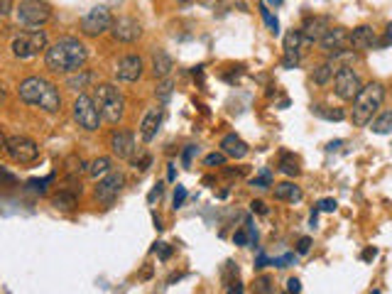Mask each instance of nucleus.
I'll return each mask as SVG.
<instances>
[{"label":"nucleus","mask_w":392,"mask_h":294,"mask_svg":"<svg viewBox=\"0 0 392 294\" xmlns=\"http://www.w3.org/2000/svg\"><path fill=\"white\" fill-rule=\"evenodd\" d=\"M89 59V51L84 44L74 37H61L59 42H54L44 54L47 69L56 71V74H71V71H81Z\"/></svg>","instance_id":"nucleus-1"},{"label":"nucleus","mask_w":392,"mask_h":294,"mask_svg":"<svg viewBox=\"0 0 392 294\" xmlns=\"http://www.w3.org/2000/svg\"><path fill=\"white\" fill-rule=\"evenodd\" d=\"M18 94L25 103L42 108V111H47V113H56L61 106L59 89H56L51 81L42 79V76H30V79H25L23 84H20Z\"/></svg>","instance_id":"nucleus-2"},{"label":"nucleus","mask_w":392,"mask_h":294,"mask_svg":"<svg viewBox=\"0 0 392 294\" xmlns=\"http://www.w3.org/2000/svg\"><path fill=\"white\" fill-rule=\"evenodd\" d=\"M385 101V86L373 81V84L363 86L360 94L353 98V123L358 128H365L370 121H373L375 113L383 108Z\"/></svg>","instance_id":"nucleus-3"},{"label":"nucleus","mask_w":392,"mask_h":294,"mask_svg":"<svg viewBox=\"0 0 392 294\" xmlns=\"http://www.w3.org/2000/svg\"><path fill=\"white\" fill-rule=\"evenodd\" d=\"M96 106L101 111V118H106L108 123H118L125 113V98L113 84H101L96 89Z\"/></svg>","instance_id":"nucleus-4"},{"label":"nucleus","mask_w":392,"mask_h":294,"mask_svg":"<svg viewBox=\"0 0 392 294\" xmlns=\"http://www.w3.org/2000/svg\"><path fill=\"white\" fill-rule=\"evenodd\" d=\"M42 49H47V35H44V30H30V32H23L13 39V54L18 59L37 56Z\"/></svg>","instance_id":"nucleus-5"},{"label":"nucleus","mask_w":392,"mask_h":294,"mask_svg":"<svg viewBox=\"0 0 392 294\" xmlns=\"http://www.w3.org/2000/svg\"><path fill=\"white\" fill-rule=\"evenodd\" d=\"M111 27H113V15L106 5H96V8H91L89 13L81 18V32H84L86 37H98V35L108 32Z\"/></svg>","instance_id":"nucleus-6"},{"label":"nucleus","mask_w":392,"mask_h":294,"mask_svg":"<svg viewBox=\"0 0 392 294\" xmlns=\"http://www.w3.org/2000/svg\"><path fill=\"white\" fill-rule=\"evenodd\" d=\"M74 121L79 123V128H84V130L94 133L98 130V125H101V111H98L96 101L91 96L81 94L79 98L74 101Z\"/></svg>","instance_id":"nucleus-7"},{"label":"nucleus","mask_w":392,"mask_h":294,"mask_svg":"<svg viewBox=\"0 0 392 294\" xmlns=\"http://www.w3.org/2000/svg\"><path fill=\"white\" fill-rule=\"evenodd\" d=\"M5 154L18 164H32L35 159L39 157V147H37V142L30 140V137L15 135V137H10L8 145H5Z\"/></svg>","instance_id":"nucleus-8"},{"label":"nucleus","mask_w":392,"mask_h":294,"mask_svg":"<svg viewBox=\"0 0 392 294\" xmlns=\"http://www.w3.org/2000/svg\"><path fill=\"white\" fill-rule=\"evenodd\" d=\"M18 18L20 23L30 25V27H39V25H44L51 18V8L44 0H20Z\"/></svg>","instance_id":"nucleus-9"},{"label":"nucleus","mask_w":392,"mask_h":294,"mask_svg":"<svg viewBox=\"0 0 392 294\" xmlns=\"http://www.w3.org/2000/svg\"><path fill=\"white\" fill-rule=\"evenodd\" d=\"M360 89H363V84H360L358 74L350 66L336 69V74H333V94L341 98V101H353L360 94Z\"/></svg>","instance_id":"nucleus-10"},{"label":"nucleus","mask_w":392,"mask_h":294,"mask_svg":"<svg viewBox=\"0 0 392 294\" xmlns=\"http://www.w3.org/2000/svg\"><path fill=\"white\" fill-rule=\"evenodd\" d=\"M123 184H125V177H123L121 172H108L106 179H101L96 187V199L101 201V204H113L116 201V196L121 194Z\"/></svg>","instance_id":"nucleus-11"},{"label":"nucleus","mask_w":392,"mask_h":294,"mask_svg":"<svg viewBox=\"0 0 392 294\" xmlns=\"http://www.w3.org/2000/svg\"><path fill=\"white\" fill-rule=\"evenodd\" d=\"M319 42H321L324 51L338 54V51H345V47H350V32L345 27H329Z\"/></svg>","instance_id":"nucleus-12"},{"label":"nucleus","mask_w":392,"mask_h":294,"mask_svg":"<svg viewBox=\"0 0 392 294\" xmlns=\"http://www.w3.org/2000/svg\"><path fill=\"white\" fill-rule=\"evenodd\" d=\"M111 32H113V37H116L118 42L130 44V42H135V39H140L142 27H140V23H137V20H133V18H118V20H113Z\"/></svg>","instance_id":"nucleus-13"},{"label":"nucleus","mask_w":392,"mask_h":294,"mask_svg":"<svg viewBox=\"0 0 392 294\" xmlns=\"http://www.w3.org/2000/svg\"><path fill=\"white\" fill-rule=\"evenodd\" d=\"M111 149L118 154V159H130L135 154V135L130 130H116L111 135Z\"/></svg>","instance_id":"nucleus-14"},{"label":"nucleus","mask_w":392,"mask_h":294,"mask_svg":"<svg viewBox=\"0 0 392 294\" xmlns=\"http://www.w3.org/2000/svg\"><path fill=\"white\" fill-rule=\"evenodd\" d=\"M116 76L121 81H128V84L137 81L142 76V59L137 54L123 56V59L118 61V66H116Z\"/></svg>","instance_id":"nucleus-15"},{"label":"nucleus","mask_w":392,"mask_h":294,"mask_svg":"<svg viewBox=\"0 0 392 294\" xmlns=\"http://www.w3.org/2000/svg\"><path fill=\"white\" fill-rule=\"evenodd\" d=\"M378 35L373 32V27H368V25H360V27H355L353 32H350V47L355 51H368V49H375L378 47Z\"/></svg>","instance_id":"nucleus-16"},{"label":"nucleus","mask_w":392,"mask_h":294,"mask_svg":"<svg viewBox=\"0 0 392 294\" xmlns=\"http://www.w3.org/2000/svg\"><path fill=\"white\" fill-rule=\"evenodd\" d=\"M159 125H162V108H149L145 116H142V121H140V135H142V140H145V142L154 140V135H157Z\"/></svg>","instance_id":"nucleus-17"},{"label":"nucleus","mask_w":392,"mask_h":294,"mask_svg":"<svg viewBox=\"0 0 392 294\" xmlns=\"http://www.w3.org/2000/svg\"><path fill=\"white\" fill-rule=\"evenodd\" d=\"M302 39V30H292V32L285 35V66H297Z\"/></svg>","instance_id":"nucleus-18"},{"label":"nucleus","mask_w":392,"mask_h":294,"mask_svg":"<svg viewBox=\"0 0 392 294\" xmlns=\"http://www.w3.org/2000/svg\"><path fill=\"white\" fill-rule=\"evenodd\" d=\"M329 30V20L326 18H309L302 27V37L307 42H319L324 37V32Z\"/></svg>","instance_id":"nucleus-19"},{"label":"nucleus","mask_w":392,"mask_h":294,"mask_svg":"<svg viewBox=\"0 0 392 294\" xmlns=\"http://www.w3.org/2000/svg\"><path fill=\"white\" fill-rule=\"evenodd\" d=\"M172 56L167 54L164 49H157L152 54V74H154V79H167L169 76V71H172Z\"/></svg>","instance_id":"nucleus-20"},{"label":"nucleus","mask_w":392,"mask_h":294,"mask_svg":"<svg viewBox=\"0 0 392 294\" xmlns=\"http://www.w3.org/2000/svg\"><path fill=\"white\" fill-rule=\"evenodd\" d=\"M221 147H223V154L235 157V159H243L247 154V145L238 135H226L223 140H221Z\"/></svg>","instance_id":"nucleus-21"},{"label":"nucleus","mask_w":392,"mask_h":294,"mask_svg":"<svg viewBox=\"0 0 392 294\" xmlns=\"http://www.w3.org/2000/svg\"><path fill=\"white\" fill-rule=\"evenodd\" d=\"M302 189L294 187V184L285 182V184H275V199L277 201H290V204H294V201H302Z\"/></svg>","instance_id":"nucleus-22"},{"label":"nucleus","mask_w":392,"mask_h":294,"mask_svg":"<svg viewBox=\"0 0 392 294\" xmlns=\"http://www.w3.org/2000/svg\"><path fill=\"white\" fill-rule=\"evenodd\" d=\"M373 123V133H378V135H388V133H392V111H385L380 118H375Z\"/></svg>","instance_id":"nucleus-23"},{"label":"nucleus","mask_w":392,"mask_h":294,"mask_svg":"<svg viewBox=\"0 0 392 294\" xmlns=\"http://www.w3.org/2000/svg\"><path fill=\"white\" fill-rule=\"evenodd\" d=\"M111 167H113L111 159H108V157H98L96 162L89 164V174H91L94 179H98L101 174H108V172H111Z\"/></svg>","instance_id":"nucleus-24"},{"label":"nucleus","mask_w":392,"mask_h":294,"mask_svg":"<svg viewBox=\"0 0 392 294\" xmlns=\"http://www.w3.org/2000/svg\"><path fill=\"white\" fill-rule=\"evenodd\" d=\"M331 76H333V64H331V61H326V64H321L317 71H314V84H317V86H326Z\"/></svg>","instance_id":"nucleus-25"},{"label":"nucleus","mask_w":392,"mask_h":294,"mask_svg":"<svg viewBox=\"0 0 392 294\" xmlns=\"http://www.w3.org/2000/svg\"><path fill=\"white\" fill-rule=\"evenodd\" d=\"M280 169L287 174V177H297V174H299V159L292 157V154H282Z\"/></svg>","instance_id":"nucleus-26"},{"label":"nucleus","mask_w":392,"mask_h":294,"mask_svg":"<svg viewBox=\"0 0 392 294\" xmlns=\"http://www.w3.org/2000/svg\"><path fill=\"white\" fill-rule=\"evenodd\" d=\"M51 204L56 206V209H74L76 206V194L74 192H61L54 196V201Z\"/></svg>","instance_id":"nucleus-27"},{"label":"nucleus","mask_w":392,"mask_h":294,"mask_svg":"<svg viewBox=\"0 0 392 294\" xmlns=\"http://www.w3.org/2000/svg\"><path fill=\"white\" fill-rule=\"evenodd\" d=\"M314 113L326 121H343V111H326V106H314Z\"/></svg>","instance_id":"nucleus-28"},{"label":"nucleus","mask_w":392,"mask_h":294,"mask_svg":"<svg viewBox=\"0 0 392 294\" xmlns=\"http://www.w3.org/2000/svg\"><path fill=\"white\" fill-rule=\"evenodd\" d=\"M260 15H262V20L267 23V27H270V32H280V23H277V18H272L270 15V10H267V5H260Z\"/></svg>","instance_id":"nucleus-29"},{"label":"nucleus","mask_w":392,"mask_h":294,"mask_svg":"<svg viewBox=\"0 0 392 294\" xmlns=\"http://www.w3.org/2000/svg\"><path fill=\"white\" fill-rule=\"evenodd\" d=\"M172 89H174V81L164 79L162 84L157 86V91H154V94H157V98H159V101H167V98L172 96Z\"/></svg>","instance_id":"nucleus-30"},{"label":"nucleus","mask_w":392,"mask_h":294,"mask_svg":"<svg viewBox=\"0 0 392 294\" xmlns=\"http://www.w3.org/2000/svg\"><path fill=\"white\" fill-rule=\"evenodd\" d=\"M204 164H206V167H223V164H226V154H223V152L206 154Z\"/></svg>","instance_id":"nucleus-31"},{"label":"nucleus","mask_w":392,"mask_h":294,"mask_svg":"<svg viewBox=\"0 0 392 294\" xmlns=\"http://www.w3.org/2000/svg\"><path fill=\"white\" fill-rule=\"evenodd\" d=\"M130 162H133V167H137V169H147V167H149V154H147V152L133 154Z\"/></svg>","instance_id":"nucleus-32"},{"label":"nucleus","mask_w":392,"mask_h":294,"mask_svg":"<svg viewBox=\"0 0 392 294\" xmlns=\"http://www.w3.org/2000/svg\"><path fill=\"white\" fill-rule=\"evenodd\" d=\"M255 292H275V287H272V280L270 277H260V280L255 282Z\"/></svg>","instance_id":"nucleus-33"},{"label":"nucleus","mask_w":392,"mask_h":294,"mask_svg":"<svg viewBox=\"0 0 392 294\" xmlns=\"http://www.w3.org/2000/svg\"><path fill=\"white\" fill-rule=\"evenodd\" d=\"M49 182H51V177L42 179V182H39V179H32V182H30V189H32V192L44 194V192H47V184H49Z\"/></svg>","instance_id":"nucleus-34"},{"label":"nucleus","mask_w":392,"mask_h":294,"mask_svg":"<svg viewBox=\"0 0 392 294\" xmlns=\"http://www.w3.org/2000/svg\"><path fill=\"white\" fill-rule=\"evenodd\" d=\"M252 184H255V187H260V189H267V187H272V179H270V172H267V169H265V172H262V174H260V177H257V179H255V182H252Z\"/></svg>","instance_id":"nucleus-35"},{"label":"nucleus","mask_w":392,"mask_h":294,"mask_svg":"<svg viewBox=\"0 0 392 294\" xmlns=\"http://www.w3.org/2000/svg\"><path fill=\"white\" fill-rule=\"evenodd\" d=\"M13 13V0H0V20H5Z\"/></svg>","instance_id":"nucleus-36"},{"label":"nucleus","mask_w":392,"mask_h":294,"mask_svg":"<svg viewBox=\"0 0 392 294\" xmlns=\"http://www.w3.org/2000/svg\"><path fill=\"white\" fill-rule=\"evenodd\" d=\"M184 199H187V189L177 187V192H174V209H179V206L184 204Z\"/></svg>","instance_id":"nucleus-37"},{"label":"nucleus","mask_w":392,"mask_h":294,"mask_svg":"<svg viewBox=\"0 0 392 294\" xmlns=\"http://www.w3.org/2000/svg\"><path fill=\"white\" fill-rule=\"evenodd\" d=\"M154 252H159V257H162V260H167V257L172 255V247H169L167 243H157V245H154Z\"/></svg>","instance_id":"nucleus-38"},{"label":"nucleus","mask_w":392,"mask_h":294,"mask_svg":"<svg viewBox=\"0 0 392 294\" xmlns=\"http://www.w3.org/2000/svg\"><path fill=\"white\" fill-rule=\"evenodd\" d=\"M91 81V76L86 74V76H81V79H69V86L71 89H84V84H89Z\"/></svg>","instance_id":"nucleus-39"},{"label":"nucleus","mask_w":392,"mask_h":294,"mask_svg":"<svg viewBox=\"0 0 392 294\" xmlns=\"http://www.w3.org/2000/svg\"><path fill=\"white\" fill-rule=\"evenodd\" d=\"M309 247H312V238H302V240L297 243V252H299V255H307Z\"/></svg>","instance_id":"nucleus-40"},{"label":"nucleus","mask_w":392,"mask_h":294,"mask_svg":"<svg viewBox=\"0 0 392 294\" xmlns=\"http://www.w3.org/2000/svg\"><path fill=\"white\" fill-rule=\"evenodd\" d=\"M319 211H336V201H333V199L319 201Z\"/></svg>","instance_id":"nucleus-41"},{"label":"nucleus","mask_w":392,"mask_h":294,"mask_svg":"<svg viewBox=\"0 0 392 294\" xmlns=\"http://www.w3.org/2000/svg\"><path fill=\"white\" fill-rule=\"evenodd\" d=\"M159 196H162V184H157V187H154L152 192H149L147 201H149V204H154V199H159Z\"/></svg>","instance_id":"nucleus-42"},{"label":"nucleus","mask_w":392,"mask_h":294,"mask_svg":"<svg viewBox=\"0 0 392 294\" xmlns=\"http://www.w3.org/2000/svg\"><path fill=\"white\" fill-rule=\"evenodd\" d=\"M194 152H199V147H187V152H184V164H187V167H189V164H192V157H194Z\"/></svg>","instance_id":"nucleus-43"},{"label":"nucleus","mask_w":392,"mask_h":294,"mask_svg":"<svg viewBox=\"0 0 392 294\" xmlns=\"http://www.w3.org/2000/svg\"><path fill=\"white\" fill-rule=\"evenodd\" d=\"M287 290H290V292H299V290H302V282H299L297 277H292V280L287 282Z\"/></svg>","instance_id":"nucleus-44"},{"label":"nucleus","mask_w":392,"mask_h":294,"mask_svg":"<svg viewBox=\"0 0 392 294\" xmlns=\"http://www.w3.org/2000/svg\"><path fill=\"white\" fill-rule=\"evenodd\" d=\"M252 211H257V214H267V206L262 204V201H252Z\"/></svg>","instance_id":"nucleus-45"},{"label":"nucleus","mask_w":392,"mask_h":294,"mask_svg":"<svg viewBox=\"0 0 392 294\" xmlns=\"http://www.w3.org/2000/svg\"><path fill=\"white\" fill-rule=\"evenodd\" d=\"M392 42V23L388 25V27H385V39L380 44H390Z\"/></svg>","instance_id":"nucleus-46"},{"label":"nucleus","mask_w":392,"mask_h":294,"mask_svg":"<svg viewBox=\"0 0 392 294\" xmlns=\"http://www.w3.org/2000/svg\"><path fill=\"white\" fill-rule=\"evenodd\" d=\"M201 5H206V8H216V5L221 3V0H199Z\"/></svg>","instance_id":"nucleus-47"},{"label":"nucleus","mask_w":392,"mask_h":294,"mask_svg":"<svg viewBox=\"0 0 392 294\" xmlns=\"http://www.w3.org/2000/svg\"><path fill=\"white\" fill-rule=\"evenodd\" d=\"M375 255H378V252H375V247H370V250H365V252H363V257H365V260H373Z\"/></svg>","instance_id":"nucleus-48"},{"label":"nucleus","mask_w":392,"mask_h":294,"mask_svg":"<svg viewBox=\"0 0 392 294\" xmlns=\"http://www.w3.org/2000/svg\"><path fill=\"white\" fill-rule=\"evenodd\" d=\"M5 145H8V137L0 133V152H5Z\"/></svg>","instance_id":"nucleus-49"},{"label":"nucleus","mask_w":392,"mask_h":294,"mask_svg":"<svg viewBox=\"0 0 392 294\" xmlns=\"http://www.w3.org/2000/svg\"><path fill=\"white\" fill-rule=\"evenodd\" d=\"M3 101H5V89L0 86V103H3Z\"/></svg>","instance_id":"nucleus-50"},{"label":"nucleus","mask_w":392,"mask_h":294,"mask_svg":"<svg viewBox=\"0 0 392 294\" xmlns=\"http://www.w3.org/2000/svg\"><path fill=\"white\" fill-rule=\"evenodd\" d=\"M270 5H282V0H267Z\"/></svg>","instance_id":"nucleus-51"},{"label":"nucleus","mask_w":392,"mask_h":294,"mask_svg":"<svg viewBox=\"0 0 392 294\" xmlns=\"http://www.w3.org/2000/svg\"><path fill=\"white\" fill-rule=\"evenodd\" d=\"M182 3H184V0H182Z\"/></svg>","instance_id":"nucleus-52"}]
</instances>
